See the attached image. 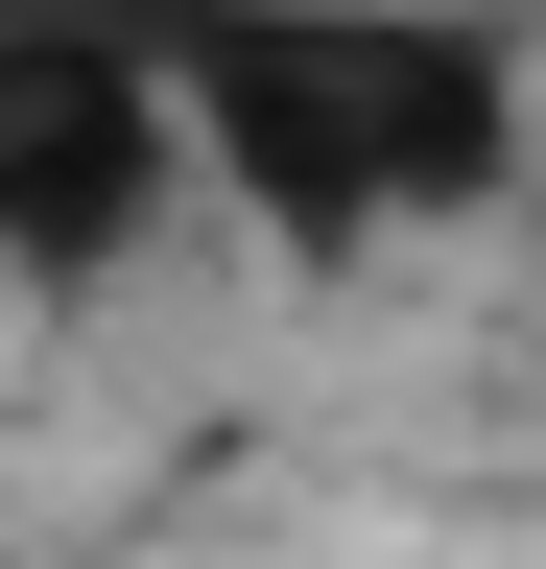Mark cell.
Masks as SVG:
<instances>
[{"label": "cell", "instance_id": "cell-1", "mask_svg": "<svg viewBox=\"0 0 546 569\" xmlns=\"http://www.w3.org/2000/svg\"><path fill=\"white\" fill-rule=\"evenodd\" d=\"M167 142H190V190H238L309 261L451 238L523 190V48L475 0H215L167 48Z\"/></svg>", "mask_w": 546, "mask_h": 569}, {"label": "cell", "instance_id": "cell-2", "mask_svg": "<svg viewBox=\"0 0 546 569\" xmlns=\"http://www.w3.org/2000/svg\"><path fill=\"white\" fill-rule=\"evenodd\" d=\"M167 213H190L167 71H143V48H48V24H0V284H119Z\"/></svg>", "mask_w": 546, "mask_h": 569}, {"label": "cell", "instance_id": "cell-3", "mask_svg": "<svg viewBox=\"0 0 546 569\" xmlns=\"http://www.w3.org/2000/svg\"><path fill=\"white\" fill-rule=\"evenodd\" d=\"M0 24H48V48H143V71H167L190 24H215V0H0Z\"/></svg>", "mask_w": 546, "mask_h": 569}]
</instances>
